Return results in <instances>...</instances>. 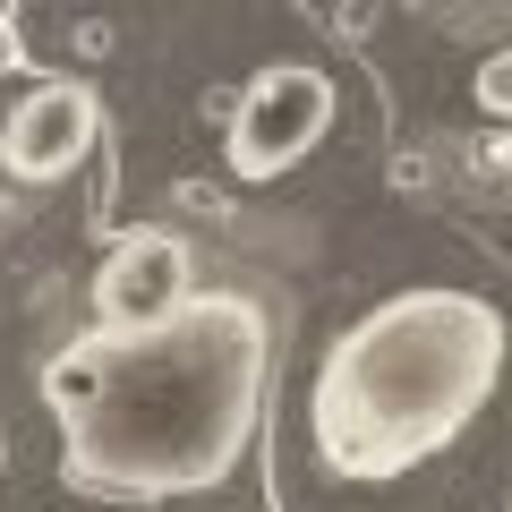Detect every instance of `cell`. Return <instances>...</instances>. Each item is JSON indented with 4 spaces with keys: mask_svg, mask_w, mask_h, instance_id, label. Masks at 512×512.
Segmentation results:
<instances>
[{
    "mask_svg": "<svg viewBox=\"0 0 512 512\" xmlns=\"http://www.w3.org/2000/svg\"><path fill=\"white\" fill-rule=\"evenodd\" d=\"M274 376V325L239 291H188L163 325H103L43 376L69 487L171 504L239 470Z\"/></svg>",
    "mask_w": 512,
    "mask_h": 512,
    "instance_id": "cell-1",
    "label": "cell"
},
{
    "mask_svg": "<svg viewBox=\"0 0 512 512\" xmlns=\"http://www.w3.org/2000/svg\"><path fill=\"white\" fill-rule=\"evenodd\" d=\"M504 376V308L478 291H393L342 325L308 393V427L333 478H402L461 444Z\"/></svg>",
    "mask_w": 512,
    "mask_h": 512,
    "instance_id": "cell-2",
    "label": "cell"
},
{
    "mask_svg": "<svg viewBox=\"0 0 512 512\" xmlns=\"http://www.w3.org/2000/svg\"><path fill=\"white\" fill-rule=\"evenodd\" d=\"M333 128V77L308 69V60H274L256 69L248 94L231 103V171L239 180H274V171H299Z\"/></svg>",
    "mask_w": 512,
    "mask_h": 512,
    "instance_id": "cell-3",
    "label": "cell"
},
{
    "mask_svg": "<svg viewBox=\"0 0 512 512\" xmlns=\"http://www.w3.org/2000/svg\"><path fill=\"white\" fill-rule=\"evenodd\" d=\"M197 291V265H188V239L146 222V231H128L120 248L94 265V308L103 325H163L180 299Z\"/></svg>",
    "mask_w": 512,
    "mask_h": 512,
    "instance_id": "cell-4",
    "label": "cell"
},
{
    "mask_svg": "<svg viewBox=\"0 0 512 512\" xmlns=\"http://www.w3.org/2000/svg\"><path fill=\"white\" fill-rule=\"evenodd\" d=\"M94 128H103V103H94L86 86H69V77H52V86H35L9 120H0V163L18 171V180H69L77 163L94 154Z\"/></svg>",
    "mask_w": 512,
    "mask_h": 512,
    "instance_id": "cell-5",
    "label": "cell"
},
{
    "mask_svg": "<svg viewBox=\"0 0 512 512\" xmlns=\"http://www.w3.org/2000/svg\"><path fill=\"white\" fill-rule=\"evenodd\" d=\"M470 103H478V111H495V120H512V43L478 60V77H470Z\"/></svg>",
    "mask_w": 512,
    "mask_h": 512,
    "instance_id": "cell-6",
    "label": "cell"
}]
</instances>
